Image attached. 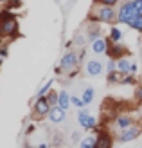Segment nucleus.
<instances>
[{"instance_id":"obj_5","label":"nucleus","mask_w":142,"mask_h":148,"mask_svg":"<svg viewBox=\"0 0 142 148\" xmlns=\"http://www.w3.org/2000/svg\"><path fill=\"white\" fill-rule=\"evenodd\" d=\"M139 134H140V127H135V125H130L128 128H124V130H122L121 139H119V141H121V143L133 141L135 137H139Z\"/></svg>"},{"instance_id":"obj_14","label":"nucleus","mask_w":142,"mask_h":148,"mask_svg":"<svg viewBox=\"0 0 142 148\" xmlns=\"http://www.w3.org/2000/svg\"><path fill=\"white\" fill-rule=\"evenodd\" d=\"M115 123H117V127L121 128V130H124V128H128L130 125H131V117L130 116H119Z\"/></svg>"},{"instance_id":"obj_13","label":"nucleus","mask_w":142,"mask_h":148,"mask_svg":"<svg viewBox=\"0 0 142 148\" xmlns=\"http://www.w3.org/2000/svg\"><path fill=\"white\" fill-rule=\"evenodd\" d=\"M81 99H83L85 105H90V103L94 101V88L92 87H86L85 90H83V94H81Z\"/></svg>"},{"instance_id":"obj_23","label":"nucleus","mask_w":142,"mask_h":148,"mask_svg":"<svg viewBox=\"0 0 142 148\" xmlns=\"http://www.w3.org/2000/svg\"><path fill=\"white\" fill-rule=\"evenodd\" d=\"M133 4H135V9L139 14H142V0H133Z\"/></svg>"},{"instance_id":"obj_20","label":"nucleus","mask_w":142,"mask_h":148,"mask_svg":"<svg viewBox=\"0 0 142 148\" xmlns=\"http://www.w3.org/2000/svg\"><path fill=\"white\" fill-rule=\"evenodd\" d=\"M50 87H52V79H49L47 83H45V87H41V88H40V92H38L40 98H43V96H45V94L49 92V88H50Z\"/></svg>"},{"instance_id":"obj_12","label":"nucleus","mask_w":142,"mask_h":148,"mask_svg":"<svg viewBox=\"0 0 142 148\" xmlns=\"http://www.w3.org/2000/svg\"><path fill=\"white\" fill-rule=\"evenodd\" d=\"M58 105L61 107V108H65V110L69 108V105H70V96L67 94L65 90H61V92L58 94Z\"/></svg>"},{"instance_id":"obj_29","label":"nucleus","mask_w":142,"mask_h":148,"mask_svg":"<svg viewBox=\"0 0 142 148\" xmlns=\"http://www.w3.org/2000/svg\"><path fill=\"white\" fill-rule=\"evenodd\" d=\"M0 34H4V33H2V24H0Z\"/></svg>"},{"instance_id":"obj_11","label":"nucleus","mask_w":142,"mask_h":148,"mask_svg":"<svg viewBox=\"0 0 142 148\" xmlns=\"http://www.w3.org/2000/svg\"><path fill=\"white\" fill-rule=\"evenodd\" d=\"M111 137L108 136V134H99L95 137V145H94V148H111Z\"/></svg>"},{"instance_id":"obj_10","label":"nucleus","mask_w":142,"mask_h":148,"mask_svg":"<svg viewBox=\"0 0 142 148\" xmlns=\"http://www.w3.org/2000/svg\"><path fill=\"white\" fill-rule=\"evenodd\" d=\"M92 51L95 54H104V53H108V43L104 38H95L92 42Z\"/></svg>"},{"instance_id":"obj_26","label":"nucleus","mask_w":142,"mask_h":148,"mask_svg":"<svg viewBox=\"0 0 142 148\" xmlns=\"http://www.w3.org/2000/svg\"><path fill=\"white\" fill-rule=\"evenodd\" d=\"M135 96H137V99L142 103V87H137V92H135Z\"/></svg>"},{"instance_id":"obj_21","label":"nucleus","mask_w":142,"mask_h":148,"mask_svg":"<svg viewBox=\"0 0 142 148\" xmlns=\"http://www.w3.org/2000/svg\"><path fill=\"white\" fill-rule=\"evenodd\" d=\"M70 103H72L74 107H77V108H81V107L85 105V103H83V99H79V98H76V96H72V98H70Z\"/></svg>"},{"instance_id":"obj_31","label":"nucleus","mask_w":142,"mask_h":148,"mask_svg":"<svg viewBox=\"0 0 142 148\" xmlns=\"http://www.w3.org/2000/svg\"><path fill=\"white\" fill-rule=\"evenodd\" d=\"M140 148H142V146H140Z\"/></svg>"},{"instance_id":"obj_1","label":"nucleus","mask_w":142,"mask_h":148,"mask_svg":"<svg viewBox=\"0 0 142 148\" xmlns=\"http://www.w3.org/2000/svg\"><path fill=\"white\" fill-rule=\"evenodd\" d=\"M137 16H139V13H137L135 4H133V2L124 4L121 9H119V13H117V20H121V22H124V24H128V25H130Z\"/></svg>"},{"instance_id":"obj_6","label":"nucleus","mask_w":142,"mask_h":148,"mask_svg":"<svg viewBox=\"0 0 142 148\" xmlns=\"http://www.w3.org/2000/svg\"><path fill=\"white\" fill-rule=\"evenodd\" d=\"M49 119L54 123V125L61 123L65 119V108H61L59 105H54V107L50 108V112H49Z\"/></svg>"},{"instance_id":"obj_4","label":"nucleus","mask_w":142,"mask_h":148,"mask_svg":"<svg viewBox=\"0 0 142 148\" xmlns=\"http://www.w3.org/2000/svg\"><path fill=\"white\" fill-rule=\"evenodd\" d=\"M50 108H52V105L47 101V98H40L34 105V116L36 117H45V116H49Z\"/></svg>"},{"instance_id":"obj_16","label":"nucleus","mask_w":142,"mask_h":148,"mask_svg":"<svg viewBox=\"0 0 142 148\" xmlns=\"http://www.w3.org/2000/svg\"><path fill=\"white\" fill-rule=\"evenodd\" d=\"M108 53L113 56V58H122L124 54V49L119 45V43H113V47H108Z\"/></svg>"},{"instance_id":"obj_2","label":"nucleus","mask_w":142,"mask_h":148,"mask_svg":"<svg viewBox=\"0 0 142 148\" xmlns=\"http://www.w3.org/2000/svg\"><path fill=\"white\" fill-rule=\"evenodd\" d=\"M0 18H2V33L7 34V36H13L14 33H16V29H18V22L14 16H11L9 13H2L0 14Z\"/></svg>"},{"instance_id":"obj_19","label":"nucleus","mask_w":142,"mask_h":148,"mask_svg":"<svg viewBox=\"0 0 142 148\" xmlns=\"http://www.w3.org/2000/svg\"><path fill=\"white\" fill-rule=\"evenodd\" d=\"M119 79H121V74H119V72L111 71V72L108 74V83H115V81H119Z\"/></svg>"},{"instance_id":"obj_9","label":"nucleus","mask_w":142,"mask_h":148,"mask_svg":"<svg viewBox=\"0 0 142 148\" xmlns=\"http://www.w3.org/2000/svg\"><path fill=\"white\" fill-rule=\"evenodd\" d=\"M77 117H79V125L83 128H94L95 127V117H92L90 114H86V110H81Z\"/></svg>"},{"instance_id":"obj_18","label":"nucleus","mask_w":142,"mask_h":148,"mask_svg":"<svg viewBox=\"0 0 142 148\" xmlns=\"http://www.w3.org/2000/svg\"><path fill=\"white\" fill-rule=\"evenodd\" d=\"M110 38H111V42H113V43H119V42H121V38H122V33L119 31L117 27H111V31H110Z\"/></svg>"},{"instance_id":"obj_3","label":"nucleus","mask_w":142,"mask_h":148,"mask_svg":"<svg viewBox=\"0 0 142 148\" xmlns=\"http://www.w3.org/2000/svg\"><path fill=\"white\" fill-rule=\"evenodd\" d=\"M95 20L99 22H115L117 20V14L115 9H111V5H101L95 9Z\"/></svg>"},{"instance_id":"obj_30","label":"nucleus","mask_w":142,"mask_h":148,"mask_svg":"<svg viewBox=\"0 0 142 148\" xmlns=\"http://www.w3.org/2000/svg\"><path fill=\"white\" fill-rule=\"evenodd\" d=\"M0 2H9V0H0Z\"/></svg>"},{"instance_id":"obj_15","label":"nucleus","mask_w":142,"mask_h":148,"mask_svg":"<svg viewBox=\"0 0 142 148\" xmlns=\"http://www.w3.org/2000/svg\"><path fill=\"white\" fill-rule=\"evenodd\" d=\"M117 69H119V72H130L131 63L126 60V58H119V62H117Z\"/></svg>"},{"instance_id":"obj_7","label":"nucleus","mask_w":142,"mask_h":148,"mask_svg":"<svg viewBox=\"0 0 142 148\" xmlns=\"http://www.w3.org/2000/svg\"><path fill=\"white\" fill-rule=\"evenodd\" d=\"M76 65H77V56H76V53H67L63 56V60H61V69L63 71H72Z\"/></svg>"},{"instance_id":"obj_25","label":"nucleus","mask_w":142,"mask_h":148,"mask_svg":"<svg viewBox=\"0 0 142 148\" xmlns=\"http://www.w3.org/2000/svg\"><path fill=\"white\" fill-rule=\"evenodd\" d=\"M95 2H101V4H104V5H115L119 0H95Z\"/></svg>"},{"instance_id":"obj_8","label":"nucleus","mask_w":142,"mask_h":148,"mask_svg":"<svg viewBox=\"0 0 142 148\" xmlns=\"http://www.w3.org/2000/svg\"><path fill=\"white\" fill-rule=\"evenodd\" d=\"M85 69H86V74H90V76H99L103 72V63L97 60H86Z\"/></svg>"},{"instance_id":"obj_28","label":"nucleus","mask_w":142,"mask_h":148,"mask_svg":"<svg viewBox=\"0 0 142 148\" xmlns=\"http://www.w3.org/2000/svg\"><path fill=\"white\" fill-rule=\"evenodd\" d=\"M38 148H49V146H47L45 143H40V145H38Z\"/></svg>"},{"instance_id":"obj_17","label":"nucleus","mask_w":142,"mask_h":148,"mask_svg":"<svg viewBox=\"0 0 142 148\" xmlns=\"http://www.w3.org/2000/svg\"><path fill=\"white\" fill-rule=\"evenodd\" d=\"M95 145V137L94 136H86L81 139V143H79V148H94Z\"/></svg>"},{"instance_id":"obj_27","label":"nucleus","mask_w":142,"mask_h":148,"mask_svg":"<svg viewBox=\"0 0 142 148\" xmlns=\"http://www.w3.org/2000/svg\"><path fill=\"white\" fill-rule=\"evenodd\" d=\"M108 71H110V72H111V71H115V62H113V60H110V62H108Z\"/></svg>"},{"instance_id":"obj_24","label":"nucleus","mask_w":142,"mask_h":148,"mask_svg":"<svg viewBox=\"0 0 142 148\" xmlns=\"http://www.w3.org/2000/svg\"><path fill=\"white\" fill-rule=\"evenodd\" d=\"M121 83H124V85H131V83H135V79H133L131 76H126V78L121 79Z\"/></svg>"},{"instance_id":"obj_22","label":"nucleus","mask_w":142,"mask_h":148,"mask_svg":"<svg viewBox=\"0 0 142 148\" xmlns=\"http://www.w3.org/2000/svg\"><path fill=\"white\" fill-rule=\"evenodd\" d=\"M47 101L50 103L52 107H54V105H58V94H54V92H50V94L47 96Z\"/></svg>"}]
</instances>
